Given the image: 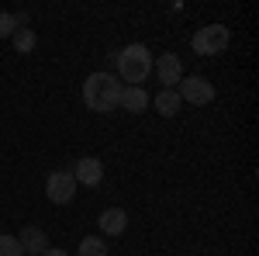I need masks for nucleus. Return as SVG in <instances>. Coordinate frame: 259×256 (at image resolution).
Segmentation results:
<instances>
[{
	"mask_svg": "<svg viewBox=\"0 0 259 256\" xmlns=\"http://www.w3.org/2000/svg\"><path fill=\"white\" fill-rule=\"evenodd\" d=\"M18 246H21V253H35V256H41L45 249H49V236L41 232L38 225H24L18 232Z\"/></svg>",
	"mask_w": 259,
	"mask_h": 256,
	"instance_id": "nucleus-8",
	"label": "nucleus"
},
{
	"mask_svg": "<svg viewBox=\"0 0 259 256\" xmlns=\"http://www.w3.org/2000/svg\"><path fill=\"white\" fill-rule=\"evenodd\" d=\"M121 90H124V83L114 73H90L83 83V104L97 115H111L121 104Z\"/></svg>",
	"mask_w": 259,
	"mask_h": 256,
	"instance_id": "nucleus-1",
	"label": "nucleus"
},
{
	"mask_svg": "<svg viewBox=\"0 0 259 256\" xmlns=\"http://www.w3.org/2000/svg\"><path fill=\"white\" fill-rule=\"evenodd\" d=\"M76 177H73V170H56V173H49L45 180V194L52 204H69L73 197H76Z\"/></svg>",
	"mask_w": 259,
	"mask_h": 256,
	"instance_id": "nucleus-5",
	"label": "nucleus"
},
{
	"mask_svg": "<svg viewBox=\"0 0 259 256\" xmlns=\"http://www.w3.org/2000/svg\"><path fill=\"white\" fill-rule=\"evenodd\" d=\"M41 256H69V253H66V249H52V246H49V249H45Z\"/></svg>",
	"mask_w": 259,
	"mask_h": 256,
	"instance_id": "nucleus-16",
	"label": "nucleus"
},
{
	"mask_svg": "<svg viewBox=\"0 0 259 256\" xmlns=\"http://www.w3.org/2000/svg\"><path fill=\"white\" fill-rule=\"evenodd\" d=\"M80 256H107V242L100 236H87L80 242Z\"/></svg>",
	"mask_w": 259,
	"mask_h": 256,
	"instance_id": "nucleus-13",
	"label": "nucleus"
},
{
	"mask_svg": "<svg viewBox=\"0 0 259 256\" xmlns=\"http://www.w3.org/2000/svg\"><path fill=\"white\" fill-rule=\"evenodd\" d=\"M180 100H187V104H194V107H204V104H211L214 100V83L207 77H183L180 80Z\"/></svg>",
	"mask_w": 259,
	"mask_h": 256,
	"instance_id": "nucleus-4",
	"label": "nucleus"
},
{
	"mask_svg": "<svg viewBox=\"0 0 259 256\" xmlns=\"http://www.w3.org/2000/svg\"><path fill=\"white\" fill-rule=\"evenodd\" d=\"M11 39H14V49H18L21 56L35 52V45H38V35H35V28H18Z\"/></svg>",
	"mask_w": 259,
	"mask_h": 256,
	"instance_id": "nucleus-12",
	"label": "nucleus"
},
{
	"mask_svg": "<svg viewBox=\"0 0 259 256\" xmlns=\"http://www.w3.org/2000/svg\"><path fill=\"white\" fill-rule=\"evenodd\" d=\"M0 256H24L18 246V236H0Z\"/></svg>",
	"mask_w": 259,
	"mask_h": 256,
	"instance_id": "nucleus-14",
	"label": "nucleus"
},
{
	"mask_svg": "<svg viewBox=\"0 0 259 256\" xmlns=\"http://www.w3.org/2000/svg\"><path fill=\"white\" fill-rule=\"evenodd\" d=\"M149 104H152V97L145 94V87H124L118 107H124L128 115H142V111H149Z\"/></svg>",
	"mask_w": 259,
	"mask_h": 256,
	"instance_id": "nucleus-9",
	"label": "nucleus"
},
{
	"mask_svg": "<svg viewBox=\"0 0 259 256\" xmlns=\"http://www.w3.org/2000/svg\"><path fill=\"white\" fill-rule=\"evenodd\" d=\"M73 177H76V184H83V187H97L100 180H104V163H100L97 156H83L76 166H73Z\"/></svg>",
	"mask_w": 259,
	"mask_h": 256,
	"instance_id": "nucleus-7",
	"label": "nucleus"
},
{
	"mask_svg": "<svg viewBox=\"0 0 259 256\" xmlns=\"http://www.w3.org/2000/svg\"><path fill=\"white\" fill-rule=\"evenodd\" d=\"M128 229V211L124 208H104L100 211V232L104 236H121Z\"/></svg>",
	"mask_w": 259,
	"mask_h": 256,
	"instance_id": "nucleus-10",
	"label": "nucleus"
},
{
	"mask_svg": "<svg viewBox=\"0 0 259 256\" xmlns=\"http://www.w3.org/2000/svg\"><path fill=\"white\" fill-rule=\"evenodd\" d=\"M228 42H232V31H228L225 24H204V28L194 31L190 45H194V52H197V56L211 59V56H218V52L228 49Z\"/></svg>",
	"mask_w": 259,
	"mask_h": 256,
	"instance_id": "nucleus-3",
	"label": "nucleus"
},
{
	"mask_svg": "<svg viewBox=\"0 0 259 256\" xmlns=\"http://www.w3.org/2000/svg\"><path fill=\"white\" fill-rule=\"evenodd\" d=\"M114 62H118V80L128 83V87H142L149 80V73H152V52L142 42L124 45L118 56H114Z\"/></svg>",
	"mask_w": 259,
	"mask_h": 256,
	"instance_id": "nucleus-2",
	"label": "nucleus"
},
{
	"mask_svg": "<svg viewBox=\"0 0 259 256\" xmlns=\"http://www.w3.org/2000/svg\"><path fill=\"white\" fill-rule=\"evenodd\" d=\"M14 31H18V24H14V14L0 11V39H11Z\"/></svg>",
	"mask_w": 259,
	"mask_h": 256,
	"instance_id": "nucleus-15",
	"label": "nucleus"
},
{
	"mask_svg": "<svg viewBox=\"0 0 259 256\" xmlns=\"http://www.w3.org/2000/svg\"><path fill=\"white\" fill-rule=\"evenodd\" d=\"M152 69H156L159 83H166V90H177L180 80H183V62L177 52H162L159 59H152Z\"/></svg>",
	"mask_w": 259,
	"mask_h": 256,
	"instance_id": "nucleus-6",
	"label": "nucleus"
},
{
	"mask_svg": "<svg viewBox=\"0 0 259 256\" xmlns=\"http://www.w3.org/2000/svg\"><path fill=\"white\" fill-rule=\"evenodd\" d=\"M180 107H183V100H180L177 90H159L156 94V111H159L162 118H173Z\"/></svg>",
	"mask_w": 259,
	"mask_h": 256,
	"instance_id": "nucleus-11",
	"label": "nucleus"
}]
</instances>
